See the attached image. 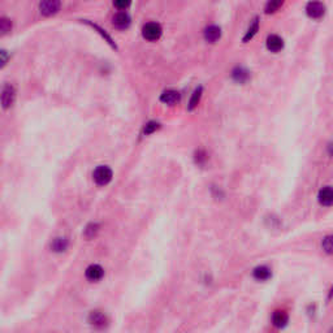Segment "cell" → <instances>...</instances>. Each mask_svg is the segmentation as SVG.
<instances>
[{
    "label": "cell",
    "mask_w": 333,
    "mask_h": 333,
    "mask_svg": "<svg viewBox=\"0 0 333 333\" xmlns=\"http://www.w3.org/2000/svg\"><path fill=\"white\" fill-rule=\"evenodd\" d=\"M306 13L312 20H319L325 15V6L319 0H311L306 6Z\"/></svg>",
    "instance_id": "1"
},
{
    "label": "cell",
    "mask_w": 333,
    "mask_h": 333,
    "mask_svg": "<svg viewBox=\"0 0 333 333\" xmlns=\"http://www.w3.org/2000/svg\"><path fill=\"white\" fill-rule=\"evenodd\" d=\"M112 169L106 167V165H101V167H98L97 169L94 171V181L97 182L98 185H101V186H104V185L110 184L111 180H112Z\"/></svg>",
    "instance_id": "2"
},
{
    "label": "cell",
    "mask_w": 333,
    "mask_h": 333,
    "mask_svg": "<svg viewBox=\"0 0 333 333\" xmlns=\"http://www.w3.org/2000/svg\"><path fill=\"white\" fill-rule=\"evenodd\" d=\"M142 34H143V38L147 39V41H150V42L158 41V39L160 38V36H162V26L156 23L146 24V25L143 26Z\"/></svg>",
    "instance_id": "3"
},
{
    "label": "cell",
    "mask_w": 333,
    "mask_h": 333,
    "mask_svg": "<svg viewBox=\"0 0 333 333\" xmlns=\"http://www.w3.org/2000/svg\"><path fill=\"white\" fill-rule=\"evenodd\" d=\"M60 10V0H42L39 4V11L43 16H54Z\"/></svg>",
    "instance_id": "4"
},
{
    "label": "cell",
    "mask_w": 333,
    "mask_h": 333,
    "mask_svg": "<svg viewBox=\"0 0 333 333\" xmlns=\"http://www.w3.org/2000/svg\"><path fill=\"white\" fill-rule=\"evenodd\" d=\"M15 99H16V90L13 86L11 85H6L2 91V104H3V108H11L15 103Z\"/></svg>",
    "instance_id": "5"
},
{
    "label": "cell",
    "mask_w": 333,
    "mask_h": 333,
    "mask_svg": "<svg viewBox=\"0 0 333 333\" xmlns=\"http://www.w3.org/2000/svg\"><path fill=\"white\" fill-rule=\"evenodd\" d=\"M130 25V17L126 12H119L113 17V26L120 30L128 29Z\"/></svg>",
    "instance_id": "6"
},
{
    "label": "cell",
    "mask_w": 333,
    "mask_h": 333,
    "mask_svg": "<svg viewBox=\"0 0 333 333\" xmlns=\"http://www.w3.org/2000/svg\"><path fill=\"white\" fill-rule=\"evenodd\" d=\"M221 37V29L216 25H211L204 29V39L208 43H215L217 42Z\"/></svg>",
    "instance_id": "7"
},
{
    "label": "cell",
    "mask_w": 333,
    "mask_h": 333,
    "mask_svg": "<svg viewBox=\"0 0 333 333\" xmlns=\"http://www.w3.org/2000/svg\"><path fill=\"white\" fill-rule=\"evenodd\" d=\"M267 49L271 52H278L284 49V41H282L281 37L276 36V34H272L267 38Z\"/></svg>",
    "instance_id": "8"
},
{
    "label": "cell",
    "mask_w": 333,
    "mask_h": 333,
    "mask_svg": "<svg viewBox=\"0 0 333 333\" xmlns=\"http://www.w3.org/2000/svg\"><path fill=\"white\" fill-rule=\"evenodd\" d=\"M104 275V271L101 265L93 264L86 269V278L90 281H99Z\"/></svg>",
    "instance_id": "9"
},
{
    "label": "cell",
    "mask_w": 333,
    "mask_h": 333,
    "mask_svg": "<svg viewBox=\"0 0 333 333\" xmlns=\"http://www.w3.org/2000/svg\"><path fill=\"white\" fill-rule=\"evenodd\" d=\"M160 101L164 104H169V106H175L180 102V93L176 90H167L164 91L160 97Z\"/></svg>",
    "instance_id": "10"
},
{
    "label": "cell",
    "mask_w": 333,
    "mask_h": 333,
    "mask_svg": "<svg viewBox=\"0 0 333 333\" xmlns=\"http://www.w3.org/2000/svg\"><path fill=\"white\" fill-rule=\"evenodd\" d=\"M319 202L323 206H332L333 204V188L325 186L319 191Z\"/></svg>",
    "instance_id": "11"
},
{
    "label": "cell",
    "mask_w": 333,
    "mask_h": 333,
    "mask_svg": "<svg viewBox=\"0 0 333 333\" xmlns=\"http://www.w3.org/2000/svg\"><path fill=\"white\" fill-rule=\"evenodd\" d=\"M232 77L233 80L236 82H238V84H245V82H247V80L250 78L249 71H246V69L242 68V67H237L236 69H233Z\"/></svg>",
    "instance_id": "12"
},
{
    "label": "cell",
    "mask_w": 333,
    "mask_h": 333,
    "mask_svg": "<svg viewBox=\"0 0 333 333\" xmlns=\"http://www.w3.org/2000/svg\"><path fill=\"white\" fill-rule=\"evenodd\" d=\"M288 315L284 311H276L273 316H272V321H273V325L277 328H282L286 325L288 323Z\"/></svg>",
    "instance_id": "13"
},
{
    "label": "cell",
    "mask_w": 333,
    "mask_h": 333,
    "mask_svg": "<svg viewBox=\"0 0 333 333\" xmlns=\"http://www.w3.org/2000/svg\"><path fill=\"white\" fill-rule=\"evenodd\" d=\"M252 275L256 280L259 281H264V280H268L271 277V271H269L268 267H265V265H260V267H256L252 272Z\"/></svg>",
    "instance_id": "14"
},
{
    "label": "cell",
    "mask_w": 333,
    "mask_h": 333,
    "mask_svg": "<svg viewBox=\"0 0 333 333\" xmlns=\"http://www.w3.org/2000/svg\"><path fill=\"white\" fill-rule=\"evenodd\" d=\"M90 323L97 325V327H104L107 323V317L102 314L101 311H93L90 314Z\"/></svg>",
    "instance_id": "15"
},
{
    "label": "cell",
    "mask_w": 333,
    "mask_h": 333,
    "mask_svg": "<svg viewBox=\"0 0 333 333\" xmlns=\"http://www.w3.org/2000/svg\"><path fill=\"white\" fill-rule=\"evenodd\" d=\"M284 2L285 0H268L267 4H265L264 12L267 13V15H272V13L277 12V11L282 7Z\"/></svg>",
    "instance_id": "16"
},
{
    "label": "cell",
    "mask_w": 333,
    "mask_h": 333,
    "mask_svg": "<svg viewBox=\"0 0 333 333\" xmlns=\"http://www.w3.org/2000/svg\"><path fill=\"white\" fill-rule=\"evenodd\" d=\"M258 30H259V19L258 17H255L254 21L251 23V25H250V28L247 29V32H246L245 37H243V42H249L250 39L254 38V36L258 33Z\"/></svg>",
    "instance_id": "17"
},
{
    "label": "cell",
    "mask_w": 333,
    "mask_h": 333,
    "mask_svg": "<svg viewBox=\"0 0 333 333\" xmlns=\"http://www.w3.org/2000/svg\"><path fill=\"white\" fill-rule=\"evenodd\" d=\"M202 93H203V89H202V88L195 89V91H194V93H193V95H191L190 103H189V110L193 111L195 107H197L198 103H199V102H201Z\"/></svg>",
    "instance_id": "18"
},
{
    "label": "cell",
    "mask_w": 333,
    "mask_h": 333,
    "mask_svg": "<svg viewBox=\"0 0 333 333\" xmlns=\"http://www.w3.org/2000/svg\"><path fill=\"white\" fill-rule=\"evenodd\" d=\"M68 247V241L67 238H56L54 242H52V249L55 251H64L65 249Z\"/></svg>",
    "instance_id": "19"
},
{
    "label": "cell",
    "mask_w": 333,
    "mask_h": 333,
    "mask_svg": "<svg viewBox=\"0 0 333 333\" xmlns=\"http://www.w3.org/2000/svg\"><path fill=\"white\" fill-rule=\"evenodd\" d=\"M324 251L328 252V254H333V236H327L323 239L321 242Z\"/></svg>",
    "instance_id": "20"
},
{
    "label": "cell",
    "mask_w": 333,
    "mask_h": 333,
    "mask_svg": "<svg viewBox=\"0 0 333 333\" xmlns=\"http://www.w3.org/2000/svg\"><path fill=\"white\" fill-rule=\"evenodd\" d=\"M86 23H88L89 25H90L91 28H93V29L98 30V33H101V34H102V37H103V38H106V41H107V42L110 43V45L112 46V47H115V49H116V45H113V42H112V39H111V37L108 36L107 33L104 32V30L102 29V28H99V26H98V25H95V24H91V23H89V21H86Z\"/></svg>",
    "instance_id": "21"
},
{
    "label": "cell",
    "mask_w": 333,
    "mask_h": 333,
    "mask_svg": "<svg viewBox=\"0 0 333 333\" xmlns=\"http://www.w3.org/2000/svg\"><path fill=\"white\" fill-rule=\"evenodd\" d=\"M11 29H12V24H11L10 20L2 19V21H0V30H2V33L7 34L8 32H11Z\"/></svg>",
    "instance_id": "22"
},
{
    "label": "cell",
    "mask_w": 333,
    "mask_h": 333,
    "mask_svg": "<svg viewBox=\"0 0 333 333\" xmlns=\"http://www.w3.org/2000/svg\"><path fill=\"white\" fill-rule=\"evenodd\" d=\"M159 126L160 125H159V123H156V121H150V123L145 126L143 132H145V134H151V133H154L155 130L159 129Z\"/></svg>",
    "instance_id": "23"
},
{
    "label": "cell",
    "mask_w": 333,
    "mask_h": 333,
    "mask_svg": "<svg viewBox=\"0 0 333 333\" xmlns=\"http://www.w3.org/2000/svg\"><path fill=\"white\" fill-rule=\"evenodd\" d=\"M97 232H98L97 224H90V225L86 228V230H85V234H86V237L91 238V237H94L95 234H97Z\"/></svg>",
    "instance_id": "24"
},
{
    "label": "cell",
    "mask_w": 333,
    "mask_h": 333,
    "mask_svg": "<svg viewBox=\"0 0 333 333\" xmlns=\"http://www.w3.org/2000/svg\"><path fill=\"white\" fill-rule=\"evenodd\" d=\"M132 0H113V4L119 8V10H126L130 6Z\"/></svg>",
    "instance_id": "25"
},
{
    "label": "cell",
    "mask_w": 333,
    "mask_h": 333,
    "mask_svg": "<svg viewBox=\"0 0 333 333\" xmlns=\"http://www.w3.org/2000/svg\"><path fill=\"white\" fill-rule=\"evenodd\" d=\"M328 152H329V155L333 158V143H329V146H328Z\"/></svg>",
    "instance_id": "26"
}]
</instances>
